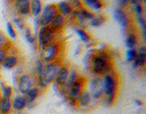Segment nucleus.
Wrapping results in <instances>:
<instances>
[{
	"instance_id": "1",
	"label": "nucleus",
	"mask_w": 146,
	"mask_h": 114,
	"mask_svg": "<svg viewBox=\"0 0 146 114\" xmlns=\"http://www.w3.org/2000/svg\"><path fill=\"white\" fill-rule=\"evenodd\" d=\"M89 64L90 73L97 77H103L115 70L112 56L107 49L94 50L90 56Z\"/></svg>"
},
{
	"instance_id": "2",
	"label": "nucleus",
	"mask_w": 146,
	"mask_h": 114,
	"mask_svg": "<svg viewBox=\"0 0 146 114\" xmlns=\"http://www.w3.org/2000/svg\"><path fill=\"white\" fill-rule=\"evenodd\" d=\"M103 82V97L105 98L106 103L110 106L116 102L118 97V92L120 89V77L118 72L114 70L111 72L107 73L102 77Z\"/></svg>"
},
{
	"instance_id": "3",
	"label": "nucleus",
	"mask_w": 146,
	"mask_h": 114,
	"mask_svg": "<svg viewBox=\"0 0 146 114\" xmlns=\"http://www.w3.org/2000/svg\"><path fill=\"white\" fill-rule=\"evenodd\" d=\"M87 84H88V79L80 74V76L68 88L66 91L67 99L71 105L75 106L77 99L80 98L81 93L86 89Z\"/></svg>"
},
{
	"instance_id": "4",
	"label": "nucleus",
	"mask_w": 146,
	"mask_h": 114,
	"mask_svg": "<svg viewBox=\"0 0 146 114\" xmlns=\"http://www.w3.org/2000/svg\"><path fill=\"white\" fill-rule=\"evenodd\" d=\"M63 49V46L60 41H54L49 43L44 48L40 50V60L44 64L53 62L60 58V54Z\"/></svg>"
},
{
	"instance_id": "5",
	"label": "nucleus",
	"mask_w": 146,
	"mask_h": 114,
	"mask_svg": "<svg viewBox=\"0 0 146 114\" xmlns=\"http://www.w3.org/2000/svg\"><path fill=\"white\" fill-rule=\"evenodd\" d=\"M62 63H63L62 60L59 58L58 60H55L53 62L44 64L42 68V73H41V80H42L43 83L47 87L54 82L55 78H56L57 73L60 66L62 65Z\"/></svg>"
},
{
	"instance_id": "6",
	"label": "nucleus",
	"mask_w": 146,
	"mask_h": 114,
	"mask_svg": "<svg viewBox=\"0 0 146 114\" xmlns=\"http://www.w3.org/2000/svg\"><path fill=\"white\" fill-rule=\"evenodd\" d=\"M58 34L59 33H57V32L52 30L48 26L39 27V29L38 32V40H36L38 48L41 50L49 43L58 40Z\"/></svg>"
},
{
	"instance_id": "7",
	"label": "nucleus",
	"mask_w": 146,
	"mask_h": 114,
	"mask_svg": "<svg viewBox=\"0 0 146 114\" xmlns=\"http://www.w3.org/2000/svg\"><path fill=\"white\" fill-rule=\"evenodd\" d=\"M36 86V78L32 73H21L17 80V89L21 95H25L32 87Z\"/></svg>"
},
{
	"instance_id": "8",
	"label": "nucleus",
	"mask_w": 146,
	"mask_h": 114,
	"mask_svg": "<svg viewBox=\"0 0 146 114\" xmlns=\"http://www.w3.org/2000/svg\"><path fill=\"white\" fill-rule=\"evenodd\" d=\"M70 65L63 62L60 68H59V70L57 73V76L55 78V80L53 82V83L56 84L58 89L60 91H63L64 93H65V88L67 85L68 74H70Z\"/></svg>"
},
{
	"instance_id": "9",
	"label": "nucleus",
	"mask_w": 146,
	"mask_h": 114,
	"mask_svg": "<svg viewBox=\"0 0 146 114\" xmlns=\"http://www.w3.org/2000/svg\"><path fill=\"white\" fill-rule=\"evenodd\" d=\"M58 14V9L56 4L48 5L43 7L42 12L40 14L38 18V25L39 27H46L49 26L50 22L52 21L53 17Z\"/></svg>"
},
{
	"instance_id": "10",
	"label": "nucleus",
	"mask_w": 146,
	"mask_h": 114,
	"mask_svg": "<svg viewBox=\"0 0 146 114\" xmlns=\"http://www.w3.org/2000/svg\"><path fill=\"white\" fill-rule=\"evenodd\" d=\"M89 92L92 99H100L103 97V82L102 77L94 76L89 82Z\"/></svg>"
},
{
	"instance_id": "11",
	"label": "nucleus",
	"mask_w": 146,
	"mask_h": 114,
	"mask_svg": "<svg viewBox=\"0 0 146 114\" xmlns=\"http://www.w3.org/2000/svg\"><path fill=\"white\" fill-rule=\"evenodd\" d=\"M13 12L18 17H26L30 15V2L29 0H14L10 2Z\"/></svg>"
},
{
	"instance_id": "12",
	"label": "nucleus",
	"mask_w": 146,
	"mask_h": 114,
	"mask_svg": "<svg viewBox=\"0 0 146 114\" xmlns=\"http://www.w3.org/2000/svg\"><path fill=\"white\" fill-rule=\"evenodd\" d=\"M114 17H115L116 21L120 24L123 28L129 29L131 26V19L130 15L126 12L125 9L117 8L114 12Z\"/></svg>"
},
{
	"instance_id": "13",
	"label": "nucleus",
	"mask_w": 146,
	"mask_h": 114,
	"mask_svg": "<svg viewBox=\"0 0 146 114\" xmlns=\"http://www.w3.org/2000/svg\"><path fill=\"white\" fill-rule=\"evenodd\" d=\"M67 21H68V19L66 17H64L62 15H60L59 13H58L57 15L53 17V19H52L51 22H50V24H49L48 27L52 30H54L55 32L60 34L63 32L64 28H65Z\"/></svg>"
},
{
	"instance_id": "14",
	"label": "nucleus",
	"mask_w": 146,
	"mask_h": 114,
	"mask_svg": "<svg viewBox=\"0 0 146 114\" xmlns=\"http://www.w3.org/2000/svg\"><path fill=\"white\" fill-rule=\"evenodd\" d=\"M20 64V57L15 52L10 51L2 61L1 66L7 70H13Z\"/></svg>"
},
{
	"instance_id": "15",
	"label": "nucleus",
	"mask_w": 146,
	"mask_h": 114,
	"mask_svg": "<svg viewBox=\"0 0 146 114\" xmlns=\"http://www.w3.org/2000/svg\"><path fill=\"white\" fill-rule=\"evenodd\" d=\"M146 63V49L144 46H141L137 49V58L132 61V67L134 68H144Z\"/></svg>"
},
{
	"instance_id": "16",
	"label": "nucleus",
	"mask_w": 146,
	"mask_h": 114,
	"mask_svg": "<svg viewBox=\"0 0 146 114\" xmlns=\"http://www.w3.org/2000/svg\"><path fill=\"white\" fill-rule=\"evenodd\" d=\"M11 102H12V109L15 111H22L27 106V102L25 95H21V94L16 95L15 97H13L11 99Z\"/></svg>"
},
{
	"instance_id": "17",
	"label": "nucleus",
	"mask_w": 146,
	"mask_h": 114,
	"mask_svg": "<svg viewBox=\"0 0 146 114\" xmlns=\"http://www.w3.org/2000/svg\"><path fill=\"white\" fill-rule=\"evenodd\" d=\"M91 102H92V98H91V95L89 92L88 89H85L83 92L81 93V95L80 96V98L77 99L75 107L85 109V108H88L91 104Z\"/></svg>"
},
{
	"instance_id": "18",
	"label": "nucleus",
	"mask_w": 146,
	"mask_h": 114,
	"mask_svg": "<svg viewBox=\"0 0 146 114\" xmlns=\"http://www.w3.org/2000/svg\"><path fill=\"white\" fill-rule=\"evenodd\" d=\"M56 7L58 9V13H59L66 18L70 17L72 11L74 10V8H73V7L71 6V4L70 3L68 0H67V1H61L56 4Z\"/></svg>"
},
{
	"instance_id": "19",
	"label": "nucleus",
	"mask_w": 146,
	"mask_h": 114,
	"mask_svg": "<svg viewBox=\"0 0 146 114\" xmlns=\"http://www.w3.org/2000/svg\"><path fill=\"white\" fill-rule=\"evenodd\" d=\"M138 44V36L137 32L134 31L132 28L128 29V33L125 40V45L128 48H135V47Z\"/></svg>"
},
{
	"instance_id": "20",
	"label": "nucleus",
	"mask_w": 146,
	"mask_h": 114,
	"mask_svg": "<svg viewBox=\"0 0 146 114\" xmlns=\"http://www.w3.org/2000/svg\"><path fill=\"white\" fill-rule=\"evenodd\" d=\"M84 7L93 10H100L106 6V0H81Z\"/></svg>"
},
{
	"instance_id": "21",
	"label": "nucleus",
	"mask_w": 146,
	"mask_h": 114,
	"mask_svg": "<svg viewBox=\"0 0 146 114\" xmlns=\"http://www.w3.org/2000/svg\"><path fill=\"white\" fill-rule=\"evenodd\" d=\"M42 91H43V90H42V89H40L38 86L32 87V88L25 94V97H26V99H27V105H29V104H31V103H33V102L35 101V100L41 95V93H42Z\"/></svg>"
},
{
	"instance_id": "22",
	"label": "nucleus",
	"mask_w": 146,
	"mask_h": 114,
	"mask_svg": "<svg viewBox=\"0 0 146 114\" xmlns=\"http://www.w3.org/2000/svg\"><path fill=\"white\" fill-rule=\"evenodd\" d=\"M30 2V15L38 17L43 9V4L41 0H29Z\"/></svg>"
},
{
	"instance_id": "23",
	"label": "nucleus",
	"mask_w": 146,
	"mask_h": 114,
	"mask_svg": "<svg viewBox=\"0 0 146 114\" xmlns=\"http://www.w3.org/2000/svg\"><path fill=\"white\" fill-rule=\"evenodd\" d=\"M12 111L11 99H2L0 101V114H11Z\"/></svg>"
},
{
	"instance_id": "24",
	"label": "nucleus",
	"mask_w": 146,
	"mask_h": 114,
	"mask_svg": "<svg viewBox=\"0 0 146 114\" xmlns=\"http://www.w3.org/2000/svg\"><path fill=\"white\" fill-rule=\"evenodd\" d=\"M107 20H108V17L105 14H99V15L94 16V17L92 18V19L89 22V24L91 27H99L100 26H102Z\"/></svg>"
},
{
	"instance_id": "25",
	"label": "nucleus",
	"mask_w": 146,
	"mask_h": 114,
	"mask_svg": "<svg viewBox=\"0 0 146 114\" xmlns=\"http://www.w3.org/2000/svg\"><path fill=\"white\" fill-rule=\"evenodd\" d=\"M0 93L2 99H12L14 95V89L7 84L0 85Z\"/></svg>"
},
{
	"instance_id": "26",
	"label": "nucleus",
	"mask_w": 146,
	"mask_h": 114,
	"mask_svg": "<svg viewBox=\"0 0 146 114\" xmlns=\"http://www.w3.org/2000/svg\"><path fill=\"white\" fill-rule=\"evenodd\" d=\"M76 32L83 43H90L91 39H92L91 36L84 28H80V27L79 28H76Z\"/></svg>"
},
{
	"instance_id": "27",
	"label": "nucleus",
	"mask_w": 146,
	"mask_h": 114,
	"mask_svg": "<svg viewBox=\"0 0 146 114\" xmlns=\"http://www.w3.org/2000/svg\"><path fill=\"white\" fill-rule=\"evenodd\" d=\"M11 43L8 42L7 45L3 46V47L0 48V65H1L2 61L5 59V58H6L7 55L9 54V52L11 51Z\"/></svg>"
},
{
	"instance_id": "28",
	"label": "nucleus",
	"mask_w": 146,
	"mask_h": 114,
	"mask_svg": "<svg viewBox=\"0 0 146 114\" xmlns=\"http://www.w3.org/2000/svg\"><path fill=\"white\" fill-rule=\"evenodd\" d=\"M24 35L27 41L30 44H35L36 43V36L32 33V30L29 27H24Z\"/></svg>"
},
{
	"instance_id": "29",
	"label": "nucleus",
	"mask_w": 146,
	"mask_h": 114,
	"mask_svg": "<svg viewBox=\"0 0 146 114\" xmlns=\"http://www.w3.org/2000/svg\"><path fill=\"white\" fill-rule=\"evenodd\" d=\"M126 58H127V61L132 62L134 59L137 58V49L136 48H129L127 50L126 53Z\"/></svg>"
},
{
	"instance_id": "30",
	"label": "nucleus",
	"mask_w": 146,
	"mask_h": 114,
	"mask_svg": "<svg viewBox=\"0 0 146 114\" xmlns=\"http://www.w3.org/2000/svg\"><path fill=\"white\" fill-rule=\"evenodd\" d=\"M7 34L8 36L12 38H17V32L15 27H14L13 24L11 22H7Z\"/></svg>"
},
{
	"instance_id": "31",
	"label": "nucleus",
	"mask_w": 146,
	"mask_h": 114,
	"mask_svg": "<svg viewBox=\"0 0 146 114\" xmlns=\"http://www.w3.org/2000/svg\"><path fill=\"white\" fill-rule=\"evenodd\" d=\"M68 1H70V3L71 4V6L74 9H80L84 7L83 3L81 2V0H68Z\"/></svg>"
},
{
	"instance_id": "32",
	"label": "nucleus",
	"mask_w": 146,
	"mask_h": 114,
	"mask_svg": "<svg viewBox=\"0 0 146 114\" xmlns=\"http://www.w3.org/2000/svg\"><path fill=\"white\" fill-rule=\"evenodd\" d=\"M8 42H10V41L7 39V36L4 34L3 31L0 30V48L3 47V46H5V45H7Z\"/></svg>"
},
{
	"instance_id": "33",
	"label": "nucleus",
	"mask_w": 146,
	"mask_h": 114,
	"mask_svg": "<svg viewBox=\"0 0 146 114\" xmlns=\"http://www.w3.org/2000/svg\"><path fill=\"white\" fill-rule=\"evenodd\" d=\"M118 4H119V7H120L119 8L126 9L131 4V0H118Z\"/></svg>"
},
{
	"instance_id": "34",
	"label": "nucleus",
	"mask_w": 146,
	"mask_h": 114,
	"mask_svg": "<svg viewBox=\"0 0 146 114\" xmlns=\"http://www.w3.org/2000/svg\"><path fill=\"white\" fill-rule=\"evenodd\" d=\"M135 12L136 14L138 15V17L143 15V6H141V4L140 2L136 3L135 4Z\"/></svg>"
},
{
	"instance_id": "35",
	"label": "nucleus",
	"mask_w": 146,
	"mask_h": 114,
	"mask_svg": "<svg viewBox=\"0 0 146 114\" xmlns=\"http://www.w3.org/2000/svg\"><path fill=\"white\" fill-rule=\"evenodd\" d=\"M14 23H15V25L19 27L20 29H22V30L24 29L25 25L23 24V21L20 19V18H15V19H14Z\"/></svg>"
},
{
	"instance_id": "36",
	"label": "nucleus",
	"mask_w": 146,
	"mask_h": 114,
	"mask_svg": "<svg viewBox=\"0 0 146 114\" xmlns=\"http://www.w3.org/2000/svg\"><path fill=\"white\" fill-rule=\"evenodd\" d=\"M135 103L138 105V106H141V105H143V102H141L140 99H135Z\"/></svg>"
},
{
	"instance_id": "37",
	"label": "nucleus",
	"mask_w": 146,
	"mask_h": 114,
	"mask_svg": "<svg viewBox=\"0 0 146 114\" xmlns=\"http://www.w3.org/2000/svg\"><path fill=\"white\" fill-rule=\"evenodd\" d=\"M141 0H131V3H133V4H136V3H138L140 2Z\"/></svg>"
},
{
	"instance_id": "38",
	"label": "nucleus",
	"mask_w": 146,
	"mask_h": 114,
	"mask_svg": "<svg viewBox=\"0 0 146 114\" xmlns=\"http://www.w3.org/2000/svg\"><path fill=\"white\" fill-rule=\"evenodd\" d=\"M1 99H2V97H1V93H0V101H1Z\"/></svg>"
},
{
	"instance_id": "39",
	"label": "nucleus",
	"mask_w": 146,
	"mask_h": 114,
	"mask_svg": "<svg viewBox=\"0 0 146 114\" xmlns=\"http://www.w3.org/2000/svg\"><path fill=\"white\" fill-rule=\"evenodd\" d=\"M12 1H14V0H9V3H10V2H12Z\"/></svg>"
}]
</instances>
